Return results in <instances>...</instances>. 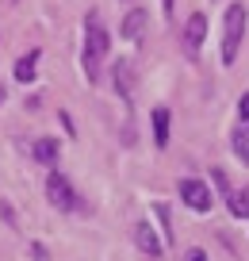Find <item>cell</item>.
I'll use <instances>...</instances> for the list:
<instances>
[{
    "label": "cell",
    "mask_w": 249,
    "mask_h": 261,
    "mask_svg": "<svg viewBox=\"0 0 249 261\" xmlns=\"http://www.w3.org/2000/svg\"><path fill=\"white\" fill-rule=\"evenodd\" d=\"M46 200L58 207V212H80V196H77V188L69 185V177L65 173H58V169H50V177H46Z\"/></svg>",
    "instance_id": "cell-3"
},
{
    "label": "cell",
    "mask_w": 249,
    "mask_h": 261,
    "mask_svg": "<svg viewBox=\"0 0 249 261\" xmlns=\"http://www.w3.org/2000/svg\"><path fill=\"white\" fill-rule=\"evenodd\" d=\"M177 192H180V200H184L192 212H211L215 207V196H211V188L203 185V180H196V177H184L177 185Z\"/></svg>",
    "instance_id": "cell-5"
},
{
    "label": "cell",
    "mask_w": 249,
    "mask_h": 261,
    "mask_svg": "<svg viewBox=\"0 0 249 261\" xmlns=\"http://www.w3.org/2000/svg\"><path fill=\"white\" fill-rule=\"evenodd\" d=\"M230 146H234V154L249 165V123H241V127L234 130V142H230Z\"/></svg>",
    "instance_id": "cell-13"
},
{
    "label": "cell",
    "mask_w": 249,
    "mask_h": 261,
    "mask_svg": "<svg viewBox=\"0 0 249 261\" xmlns=\"http://www.w3.org/2000/svg\"><path fill=\"white\" fill-rule=\"evenodd\" d=\"M39 58H42V50L39 46H35V50H27V54L23 58H19V62H16V81H35V65H39Z\"/></svg>",
    "instance_id": "cell-11"
},
{
    "label": "cell",
    "mask_w": 249,
    "mask_h": 261,
    "mask_svg": "<svg viewBox=\"0 0 249 261\" xmlns=\"http://www.w3.org/2000/svg\"><path fill=\"white\" fill-rule=\"evenodd\" d=\"M245 27H249V8L245 4H230L223 12V65H234L238 62V50H241V39H245Z\"/></svg>",
    "instance_id": "cell-2"
},
{
    "label": "cell",
    "mask_w": 249,
    "mask_h": 261,
    "mask_svg": "<svg viewBox=\"0 0 249 261\" xmlns=\"http://www.w3.org/2000/svg\"><path fill=\"white\" fill-rule=\"evenodd\" d=\"M112 73H115V77H112L115 92H119V96H123V104H130V92H134V65H130L127 58H119Z\"/></svg>",
    "instance_id": "cell-8"
},
{
    "label": "cell",
    "mask_w": 249,
    "mask_h": 261,
    "mask_svg": "<svg viewBox=\"0 0 249 261\" xmlns=\"http://www.w3.org/2000/svg\"><path fill=\"white\" fill-rule=\"evenodd\" d=\"M161 8H165V16H173V8H177V0H161Z\"/></svg>",
    "instance_id": "cell-18"
},
{
    "label": "cell",
    "mask_w": 249,
    "mask_h": 261,
    "mask_svg": "<svg viewBox=\"0 0 249 261\" xmlns=\"http://www.w3.org/2000/svg\"><path fill=\"white\" fill-rule=\"evenodd\" d=\"M153 215L161 219V230H165V242H173V227H169V207H165V204H153Z\"/></svg>",
    "instance_id": "cell-14"
},
{
    "label": "cell",
    "mask_w": 249,
    "mask_h": 261,
    "mask_svg": "<svg viewBox=\"0 0 249 261\" xmlns=\"http://www.w3.org/2000/svg\"><path fill=\"white\" fill-rule=\"evenodd\" d=\"M146 23H150V12H142V8H130L127 16H123V23H119V35L127 42H138L146 35Z\"/></svg>",
    "instance_id": "cell-7"
},
{
    "label": "cell",
    "mask_w": 249,
    "mask_h": 261,
    "mask_svg": "<svg viewBox=\"0 0 249 261\" xmlns=\"http://www.w3.org/2000/svg\"><path fill=\"white\" fill-rule=\"evenodd\" d=\"M184 261H207V253H203V250H200V246H192V250H188V253H184Z\"/></svg>",
    "instance_id": "cell-16"
},
{
    "label": "cell",
    "mask_w": 249,
    "mask_h": 261,
    "mask_svg": "<svg viewBox=\"0 0 249 261\" xmlns=\"http://www.w3.org/2000/svg\"><path fill=\"white\" fill-rule=\"evenodd\" d=\"M150 119H153V146L165 150V146H169V108L157 104V108L150 112Z\"/></svg>",
    "instance_id": "cell-9"
},
{
    "label": "cell",
    "mask_w": 249,
    "mask_h": 261,
    "mask_svg": "<svg viewBox=\"0 0 249 261\" xmlns=\"http://www.w3.org/2000/svg\"><path fill=\"white\" fill-rule=\"evenodd\" d=\"M107 50H112V35H107L100 12H89V16H85V50H80V69H85L89 85L100 81V69H104Z\"/></svg>",
    "instance_id": "cell-1"
},
{
    "label": "cell",
    "mask_w": 249,
    "mask_h": 261,
    "mask_svg": "<svg viewBox=\"0 0 249 261\" xmlns=\"http://www.w3.org/2000/svg\"><path fill=\"white\" fill-rule=\"evenodd\" d=\"M134 242H138V250H142L146 257H153V261L165 257V242L157 238V230H153L150 223H138L134 227Z\"/></svg>",
    "instance_id": "cell-6"
},
{
    "label": "cell",
    "mask_w": 249,
    "mask_h": 261,
    "mask_svg": "<svg viewBox=\"0 0 249 261\" xmlns=\"http://www.w3.org/2000/svg\"><path fill=\"white\" fill-rule=\"evenodd\" d=\"M203 35H207V16L203 12H192L184 23V31H180V46H184V58L188 62H196L203 50Z\"/></svg>",
    "instance_id": "cell-4"
},
{
    "label": "cell",
    "mask_w": 249,
    "mask_h": 261,
    "mask_svg": "<svg viewBox=\"0 0 249 261\" xmlns=\"http://www.w3.org/2000/svg\"><path fill=\"white\" fill-rule=\"evenodd\" d=\"M31 158H35L39 165H58V158H62V146H58V139H35Z\"/></svg>",
    "instance_id": "cell-10"
},
{
    "label": "cell",
    "mask_w": 249,
    "mask_h": 261,
    "mask_svg": "<svg viewBox=\"0 0 249 261\" xmlns=\"http://www.w3.org/2000/svg\"><path fill=\"white\" fill-rule=\"evenodd\" d=\"M31 250H35V261H50V257H46V250H42V246H31Z\"/></svg>",
    "instance_id": "cell-17"
},
{
    "label": "cell",
    "mask_w": 249,
    "mask_h": 261,
    "mask_svg": "<svg viewBox=\"0 0 249 261\" xmlns=\"http://www.w3.org/2000/svg\"><path fill=\"white\" fill-rule=\"evenodd\" d=\"M226 207H230L234 219H249V192H230L226 196Z\"/></svg>",
    "instance_id": "cell-12"
},
{
    "label": "cell",
    "mask_w": 249,
    "mask_h": 261,
    "mask_svg": "<svg viewBox=\"0 0 249 261\" xmlns=\"http://www.w3.org/2000/svg\"><path fill=\"white\" fill-rule=\"evenodd\" d=\"M238 119H241V123H249V92L238 100Z\"/></svg>",
    "instance_id": "cell-15"
}]
</instances>
